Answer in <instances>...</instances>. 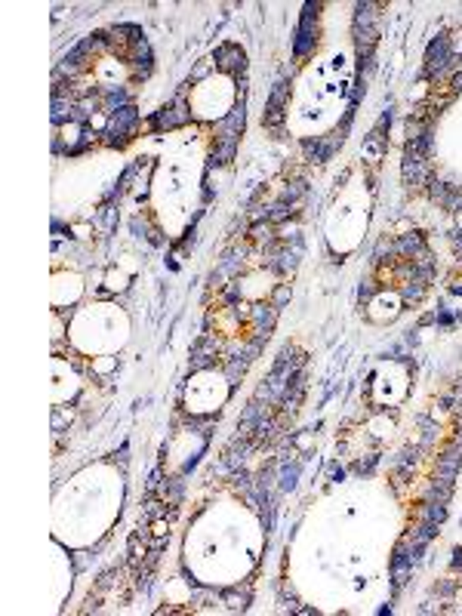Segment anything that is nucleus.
Instances as JSON below:
<instances>
[{"instance_id":"nucleus-1","label":"nucleus","mask_w":462,"mask_h":616,"mask_svg":"<svg viewBox=\"0 0 462 616\" xmlns=\"http://www.w3.org/2000/svg\"><path fill=\"white\" fill-rule=\"evenodd\" d=\"M191 123V111L185 105V92H176V99L170 105H164L161 111H154L151 117V130H176V126Z\"/></svg>"},{"instance_id":"nucleus-2","label":"nucleus","mask_w":462,"mask_h":616,"mask_svg":"<svg viewBox=\"0 0 462 616\" xmlns=\"http://www.w3.org/2000/svg\"><path fill=\"white\" fill-rule=\"evenodd\" d=\"M317 10H321V6L305 4V13H302V22L296 28V44H293V53H296L299 59L312 53L315 44H317Z\"/></svg>"},{"instance_id":"nucleus-3","label":"nucleus","mask_w":462,"mask_h":616,"mask_svg":"<svg viewBox=\"0 0 462 616\" xmlns=\"http://www.w3.org/2000/svg\"><path fill=\"white\" fill-rule=\"evenodd\" d=\"M213 59L222 71H231V74H238V71L243 74V68H247V53H243L238 44H222L213 53Z\"/></svg>"},{"instance_id":"nucleus-4","label":"nucleus","mask_w":462,"mask_h":616,"mask_svg":"<svg viewBox=\"0 0 462 616\" xmlns=\"http://www.w3.org/2000/svg\"><path fill=\"white\" fill-rule=\"evenodd\" d=\"M342 145V136H336V133H330V136H324V139H308V142H302V148H305V155L315 160V164H324V160H330L333 157V151Z\"/></svg>"},{"instance_id":"nucleus-5","label":"nucleus","mask_w":462,"mask_h":616,"mask_svg":"<svg viewBox=\"0 0 462 616\" xmlns=\"http://www.w3.org/2000/svg\"><path fill=\"white\" fill-rule=\"evenodd\" d=\"M216 358V339L213 336H200L195 342V349H191V370H204L213 364Z\"/></svg>"},{"instance_id":"nucleus-6","label":"nucleus","mask_w":462,"mask_h":616,"mask_svg":"<svg viewBox=\"0 0 462 616\" xmlns=\"http://www.w3.org/2000/svg\"><path fill=\"white\" fill-rule=\"evenodd\" d=\"M247 364H250V358H243V354H238V358H229L225 361V376H229V382L231 385H238V379L247 373Z\"/></svg>"},{"instance_id":"nucleus-7","label":"nucleus","mask_w":462,"mask_h":616,"mask_svg":"<svg viewBox=\"0 0 462 616\" xmlns=\"http://www.w3.org/2000/svg\"><path fill=\"white\" fill-rule=\"evenodd\" d=\"M222 598L229 601V607H234V610H243V607H247V601H250V588H247L243 595H241V588H225Z\"/></svg>"},{"instance_id":"nucleus-8","label":"nucleus","mask_w":462,"mask_h":616,"mask_svg":"<svg viewBox=\"0 0 462 616\" xmlns=\"http://www.w3.org/2000/svg\"><path fill=\"white\" fill-rule=\"evenodd\" d=\"M287 299H290V284H277V286H274V296H272V306L281 308Z\"/></svg>"},{"instance_id":"nucleus-9","label":"nucleus","mask_w":462,"mask_h":616,"mask_svg":"<svg viewBox=\"0 0 462 616\" xmlns=\"http://www.w3.org/2000/svg\"><path fill=\"white\" fill-rule=\"evenodd\" d=\"M166 533H170V524H166L164 518H154V524H151V536H157V539H164Z\"/></svg>"},{"instance_id":"nucleus-10","label":"nucleus","mask_w":462,"mask_h":616,"mask_svg":"<svg viewBox=\"0 0 462 616\" xmlns=\"http://www.w3.org/2000/svg\"><path fill=\"white\" fill-rule=\"evenodd\" d=\"M207 71H209V62H200L197 68H195V74L188 78V87H191V83H197V80H204V78H207Z\"/></svg>"},{"instance_id":"nucleus-11","label":"nucleus","mask_w":462,"mask_h":616,"mask_svg":"<svg viewBox=\"0 0 462 616\" xmlns=\"http://www.w3.org/2000/svg\"><path fill=\"white\" fill-rule=\"evenodd\" d=\"M376 290H379V286H376V284H367V286H360L358 299H360V302H370V299H373V293H376Z\"/></svg>"},{"instance_id":"nucleus-12","label":"nucleus","mask_w":462,"mask_h":616,"mask_svg":"<svg viewBox=\"0 0 462 616\" xmlns=\"http://www.w3.org/2000/svg\"><path fill=\"white\" fill-rule=\"evenodd\" d=\"M459 90H462V68L450 74V96L453 92H459Z\"/></svg>"},{"instance_id":"nucleus-13","label":"nucleus","mask_w":462,"mask_h":616,"mask_svg":"<svg viewBox=\"0 0 462 616\" xmlns=\"http://www.w3.org/2000/svg\"><path fill=\"white\" fill-rule=\"evenodd\" d=\"M453 555H456V558H453V567H462V548H456Z\"/></svg>"}]
</instances>
